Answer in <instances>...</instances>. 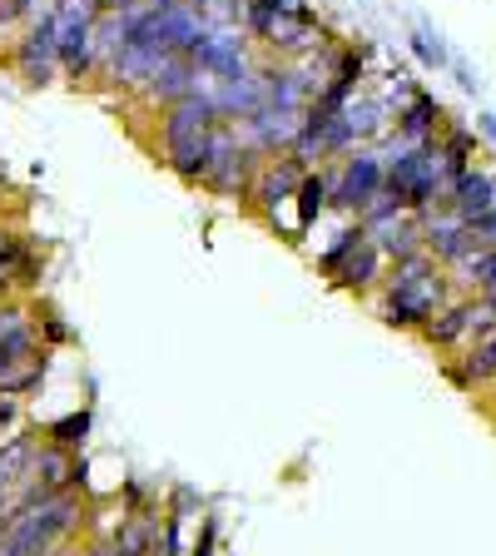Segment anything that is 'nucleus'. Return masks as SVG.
Masks as SVG:
<instances>
[{"instance_id": "obj_20", "label": "nucleus", "mask_w": 496, "mask_h": 556, "mask_svg": "<svg viewBox=\"0 0 496 556\" xmlns=\"http://www.w3.org/2000/svg\"><path fill=\"white\" fill-rule=\"evenodd\" d=\"M422 243H428V254L437 258L442 268H452L457 258L467 254V249H476V239H472V229H467L452 208H432L428 219H422Z\"/></svg>"}, {"instance_id": "obj_41", "label": "nucleus", "mask_w": 496, "mask_h": 556, "mask_svg": "<svg viewBox=\"0 0 496 556\" xmlns=\"http://www.w3.org/2000/svg\"><path fill=\"white\" fill-rule=\"evenodd\" d=\"M264 5H268V11H278V15L293 11V0H264Z\"/></svg>"}, {"instance_id": "obj_22", "label": "nucleus", "mask_w": 496, "mask_h": 556, "mask_svg": "<svg viewBox=\"0 0 496 556\" xmlns=\"http://www.w3.org/2000/svg\"><path fill=\"white\" fill-rule=\"evenodd\" d=\"M482 139H476V129L472 125H462V119H447L442 125V135H437V160H442V179H457V174H467L476 160H482Z\"/></svg>"}, {"instance_id": "obj_12", "label": "nucleus", "mask_w": 496, "mask_h": 556, "mask_svg": "<svg viewBox=\"0 0 496 556\" xmlns=\"http://www.w3.org/2000/svg\"><path fill=\"white\" fill-rule=\"evenodd\" d=\"M30 486L35 497H60V492H85V452H60L40 438L35 447V467H30Z\"/></svg>"}, {"instance_id": "obj_29", "label": "nucleus", "mask_w": 496, "mask_h": 556, "mask_svg": "<svg viewBox=\"0 0 496 556\" xmlns=\"http://www.w3.org/2000/svg\"><path fill=\"white\" fill-rule=\"evenodd\" d=\"M115 507L125 511V517H150V511H164V497L144 482V477H125L115 492Z\"/></svg>"}, {"instance_id": "obj_44", "label": "nucleus", "mask_w": 496, "mask_h": 556, "mask_svg": "<svg viewBox=\"0 0 496 556\" xmlns=\"http://www.w3.org/2000/svg\"><path fill=\"white\" fill-rule=\"evenodd\" d=\"M15 229V224H5V214H0V239H5V233H11Z\"/></svg>"}, {"instance_id": "obj_16", "label": "nucleus", "mask_w": 496, "mask_h": 556, "mask_svg": "<svg viewBox=\"0 0 496 556\" xmlns=\"http://www.w3.org/2000/svg\"><path fill=\"white\" fill-rule=\"evenodd\" d=\"M298 125L303 115H278V110H254L249 119H239V139L249 150H258L264 160H278V154L293 150V139H298Z\"/></svg>"}, {"instance_id": "obj_5", "label": "nucleus", "mask_w": 496, "mask_h": 556, "mask_svg": "<svg viewBox=\"0 0 496 556\" xmlns=\"http://www.w3.org/2000/svg\"><path fill=\"white\" fill-rule=\"evenodd\" d=\"M382 194V150L378 144H358L343 160H333V214L358 219L363 208Z\"/></svg>"}, {"instance_id": "obj_39", "label": "nucleus", "mask_w": 496, "mask_h": 556, "mask_svg": "<svg viewBox=\"0 0 496 556\" xmlns=\"http://www.w3.org/2000/svg\"><path fill=\"white\" fill-rule=\"evenodd\" d=\"M476 139H482V144H492L496 150V110H476Z\"/></svg>"}, {"instance_id": "obj_43", "label": "nucleus", "mask_w": 496, "mask_h": 556, "mask_svg": "<svg viewBox=\"0 0 496 556\" xmlns=\"http://www.w3.org/2000/svg\"><path fill=\"white\" fill-rule=\"evenodd\" d=\"M144 5H154V11H169V5H185V0H144Z\"/></svg>"}, {"instance_id": "obj_28", "label": "nucleus", "mask_w": 496, "mask_h": 556, "mask_svg": "<svg viewBox=\"0 0 496 556\" xmlns=\"http://www.w3.org/2000/svg\"><path fill=\"white\" fill-rule=\"evenodd\" d=\"M30 313H35V338H40V348L60 353V348L75 343V333H69V324H65V313L50 308L46 299H30Z\"/></svg>"}, {"instance_id": "obj_30", "label": "nucleus", "mask_w": 496, "mask_h": 556, "mask_svg": "<svg viewBox=\"0 0 496 556\" xmlns=\"http://www.w3.org/2000/svg\"><path fill=\"white\" fill-rule=\"evenodd\" d=\"M50 358H55V353H40V358L35 363H25V368H15L11 378H0V397H30L35 388H46V372H50Z\"/></svg>"}, {"instance_id": "obj_24", "label": "nucleus", "mask_w": 496, "mask_h": 556, "mask_svg": "<svg viewBox=\"0 0 496 556\" xmlns=\"http://www.w3.org/2000/svg\"><path fill=\"white\" fill-rule=\"evenodd\" d=\"M368 239L378 243V254L387 258V264H397V258H412V254H428V243H422V219H412V214H403L397 224L368 233Z\"/></svg>"}, {"instance_id": "obj_26", "label": "nucleus", "mask_w": 496, "mask_h": 556, "mask_svg": "<svg viewBox=\"0 0 496 556\" xmlns=\"http://www.w3.org/2000/svg\"><path fill=\"white\" fill-rule=\"evenodd\" d=\"M407 50H412V60H417L422 70H432V75H447L452 50H447V40H442V35L432 30L428 21H417L412 30H407Z\"/></svg>"}, {"instance_id": "obj_37", "label": "nucleus", "mask_w": 496, "mask_h": 556, "mask_svg": "<svg viewBox=\"0 0 496 556\" xmlns=\"http://www.w3.org/2000/svg\"><path fill=\"white\" fill-rule=\"evenodd\" d=\"M447 75H452V80H457V90H462V94H476V90H482V75H476V70H472V65H467V60H462V55H452Z\"/></svg>"}, {"instance_id": "obj_8", "label": "nucleus", "mask_w": 496, "mask_h": 556, "mask_svg": "<svg viewBox=\"0 0 496 556\" xmlns=\"http://www.w3.org/2000/svg\"><path fill=\"white\" fill-rule=\"evenodd\" d=\"M303 164L293 160V154H278V160H264L258 164V174H254V189H249V199L243 204L254 208L258 219L274 229L278 224V214L293 204V189H298V179H303Z\"/></svg>"}, {"instance_id": "obj_1", "label": "nucleus", "mask_w": 496, "mask_h": 556, "mask_svg": "<svg viewBox=\"0 0 496 556\" xmlns=\"http://www.w3.org/2000/svg\"><path fill=\"white\" fill-rule=\"evenodd\" d=\"M447 299H452L447 268H442L432 254H412V258L387 264L382 289L372 293L368 308L378 313L387 328H397V333H422Z\"/></svg>"}, {"instance_id": "obj_4", "label": "nucleus", "mask_w": 496, "mask_h": 556, "mask_svg": "<svg viewBox=\"0 0 496 556\" xmlns=\"http://www.w3.org/2000/svg\"><path fill=\"white\" fill-rule=\"evenodd\" d=\"M258 164H264V154L249 150L233 125H219L208 135V169H204V179H199V189L214 199H229V204H243L249 189H254Z\"/></svg>"}, {"instance_id": "obj_10", "label": "nucleus", "mask_w": 496, "mask_h": 556, "mask_svg": "<svg viewBox=\"0 0 496 556\" xmlns=\"http://www.w3.org/2000/svg\"><path fill=\"white\" fill-rule=\"evenodd\" d=\"M219 125H224V115L204 85V90L185 94L179 104L160 110V119H154V144H169V139H185V135H208V129H219Z\"/></svg>"}, {"instance_id": "obj_34", "label": "nucleus", "mask_w": 496, "mask_h": 556, "mask_svg": "<svg viewBox=\"0 0 496 556\" xmlns=\"http://www.w3.org/2000/svg\"><path fill=\"white\" fill-rule=\"evenodd\" d=\"M417 90H422V85H417L412 80V75H407V70L403 65H397V70H387V75H382V100H387V104H393V110H397V104H403V100H412V94Z\"/></svg>"}, {"instance_id": "obj_25", "label": "nucleus", "mask_w": 496, "mask_h": 556, "mask_svg": "<svg viewBox=\"0 0 496 556\" xmlns=\"http://www.w3.org/2000/svg\"><path fill=\"white\" fill-rule=\"evenodd\" d=\"M363 239H368V229H363L358 219H343V229H338L333 239H328L323 249L313 254V268H318V278H333L338 268L347 264V254H353V249H358Z\"/></svg>"}, {"instance_id": "obj_32", "label": "nucleus", "mask_w": 496, "mask_h": 556, "mask_svg": "<svg viewBox=\"0 0 496 556\" xmlns=\"http://www.w3.org/2000/svg\"><path fill=\"white\" fill-rule=\"evenodd\" d=\"M274 25H278V11H268L264 0H243V35L254 40L258 55H264L268 40H274Z\"/></svg>"}, {"instance_id": "obj_33", "label": "nucleus", "mask_w": 496, "mask_h": 556, "mask_svg": "<svg viewBox=\"0 0 496 556\" xmlns=\"http://www.w3.org/2000/svg\"><path fill=\"white\" fill-rule=\"evenodd\" d=\"M403 214H407V208H403V199H397L393 189H382V194L372 199V204L358 214V224H363V229H368V233H378V229H387V224H397V219H403Z\"/></svg>"}, {"instance_id": "obj_35", "label": "nucleus", "mask_w": 496, "mask_h": 556, "mask_svg": "<svg viewBox=\"0 0 496 556\" xmlns=\"http://www.w3.org/2000/svg\"><path fill=\"white\" fill-rule=\"evenodd\" d=\"M40 15V0H0V30H21Z\"/></svg>"}, {"instance_id": "obj_7", "label": "nucleus", "mask_w": 496, "mask_h": 556, "mask_svg": "<svg viewBox=\"0 0 496 556\" xmlns=\"http://www.w3.org/2000/svg\"><path fill=\"white\" fill-rule=\"evenodd\" d=\"M258 80H264V110H278V115H303L318 100V85L308 80L298 60L258 55Z\"/></svg>"}, {"instance_id": "obj_6", "label": "nucleus", "mask_w": 496, "mask_h": 556, "mask_svg": "<svg viewBox=\"0 0 496 556\" xmlns=\"http://www.w3.org/2000/svg\"><path fill=\"white\" fill-rule=\"evenodd\" d=\"M189 60H194V70L204 80H229V75H243V70L258 65V50L243 30H214L208 25L194 46H189Z\"/></svg>"}, {"instance_id": "obj_19", "label": "nucleus", "mask_w": 496, "mask_h": 556, "mask_svg": "<svg viewBox=\"0 0 496 556\" xmlns=\"http://www.w3.org/2000/svg\"><path fill=\"white\" fill-rule=\"evenodd\" d=\"M55 11H40L30 25H21L15 30V40H11V50H5V65L11 70H21V65H55ZM60 70V65H55Z\"/></svg>"}, {"instance_id": "obj_23", "label": "nucleus", "mask_w": 496, "mask_h": 556, "mask_svg": "<svg viewBox=\"0 0 496 556\" xmlns=\"http://www.w3.org/2000/svg\"><path fill=\"white\" fill-rule=\"evenodd\" d=\"M40 438H46L50 447L75 452V457H80V452L90 447V438H94V403H80V407H69V413L50 417L46 428H40Z\"/></svg>"}, {"instance_id": "obj_11", "label": "nucleus", "mask_w": 496, "mask_h": 556, "mask_svg": "<svg viewBox=\"0 0 496 556\" xmlns=\"http://www.w3.org/2000/svg\"><path fill=\"white\" fill-rule=\"evenodd\" d=\"M447 104L437 100L432 90H417L412 100H403L393 110V129H387V139H397V144H432V139L442 135V125H447Z\"/></svg>"}, {"instance_id": "obj_46", "label": "nucleus", "mask_w": 496, "mask_h": 556, "mask_svg": "<svg viewBox=\"0 0 496 556\" xmlns=\"http://www.w3.org/2000/svg\"><path fill=\"white\" fill-rule=\"evenodd\" d=\"M219 556H229V552H219Z\"/></svg>"}, {"instance_id": "obj_21", "label": "nucleus", "mask_w": 496, "mask_h": 556, "mask_svg": "<svg viewBox=\"0 0 496 556\" xmlns=\"http://www.w3.org/2000/svg\"><path fill=\"white\" fill-rule=\"evenodd\" d=\"M208 94L219 104L224 125H239L254 110H264V80H258V65L243 70V75H229V80H208Z\"/></svg>"}, {"instance_id": "obj_15", "label": "nucleus", "mask_w": 496, "mask_h": 556, "mask_svg": "<svg viewBox=\"0 0 496 556\" xmlns=\"http://www.w3.org/2000/svg\"><path fill=\"white\" fill-rule=\"evenodd\" d=\"M204 75L194 70V60L189 55H164L160 65H154V75L144 80V90H139V100L154 104V110H169V104H179L185 94L204 90Z\"/></svg>"}, {"instance_id": "obj_9", "label": "nucleus", "mask_w": 496, "mask_h": 556, "mask_svg": "<svg viewBox=\"0 0 496 556\" xmlns=\"http://www.w3.org/2000/svg\"><path fill=\"white\" fill-rule=\"evenodd\" d=\"M328 35H333V30L323 25V15L313 11V5H303V0H293V11L278 15L274 40H268L264 55H274V60H303V55H313V50L323 46Z\"/></svg>"}, {"instance_id": "obj_27", "label": "nucleus", "mask_w": 496, "mask_h": 556, "mask_svg": "<svg viewBox=\"0 0 496 556\" xmlns=\"http://www.w3.org/2000/svg\"><path fill=\"white\" fill-rule=\"evenodd\" d=\"M452 358H457L467 372H472L476 397H482V393H486V382H496V328H492V333L476 338L472 348H462V353H452Z\"/></svg>"}, {"instance_id": "obj_17", "label": "nucleus", "mask_w": 496, "mask_h": 556, "mask_svg": "<svg viewBox=\"0 0 496 556\" xmlns=\"http://www.w3.org/2000/svg\"><path fill=\"white\" fill-rule=\"evenodd\" d=\"M492 204H496V164H486V160H476L467 174H457L447 185V199H442V208H452L462 224H472Z\"/></svg>"}, {"instance_id": "obj_36", "label": "nucleus", "mask_w": 496, "mask_h": 556, "mask_svg": "<svg viewBox=\"0 0 496 556\" xmlns=\"http://www.w3.org/2000/svg\"><path fill=\"white\" fill-rule=\"evenodd\" d=\"M11 75L21 80V90H50V85L60 80L55 65H21V70H11Z\"/></svg>"}, {"instance_id": "obj_38", "label": "nucleus", "mask_w": 496, "mask_h": 556, "mask_svg": "<svg viewBox=\"0 0 496 556\" xmlns=\"http://www.w3.org/2000/svg\"><path fill=\"white\" fill-rule=\"evenodd\" d=\"M442 378H447L452 388H457V393L476 397V382H472V372H467V368H462V363H457V358H442Z\"/></svg>"}, {"instance_id": "obj_40", "label": "nucleus", "mask_w": 496, "mask_h": 556, "mask_svg": "<svg viewBox=\"0 0 496 556\" xmlns=\"http://www.w3.org/2000/svg\"><path fill=\"white\" fill-rule=\"evenodd\" d=\"M90 5H94L100 15H119V11H139L144 0H90Z\"/></svg>"}, {"instance_id": "obj_3", "label": "nucleus", "mask_w": 496, "mask_h": 556, "mask_svg": "<svg viewBox=\"0 0 496 556\" xmlns=\"http://www.w3.org/2000/svg\"><path fill=\"white\" fill-rule=\"evenodd\" d=\"M55 11V65H60V80L69 85H90L100 80V65H94V11L90 0H50Z\"/></svg>"}, {"instance_id": "obj_2", "label": "nucleus", "mask_w": 496, "mask_h": 556, "mask_svg": "<svg viewBox=\"0 0 496 556\" xmlns=\"http://www.w3.org/2000/svg\"><path fill=\"white\" fill-rule=\"evenodd\" d=\"M378 150H382V189H393L412 219H428L432 208H442L447 179H442L437 139H432V144H397V139H382Z\"/></svg>"}, {"instance_id": "obj_45", "label": "nucleus", "mask_w": 496, "mask_h": 556, "mask_svg": "<svg viewBox=\"0 0 496 556\" xmlns=\"http://www.w3.org/2000/svg\"><path fill=\"white\" fill-rule=\"evenodd\" d=\"M5 299H11V293H5V289H0V303H5Z\"/></svg>"}, {"instance_id": "obj_42", "label": "nucleus", "mask_w": 496, "mask_h": 556, "mask_svg": "<svg viewBox=\"0 0 496 556\" xmlns=\"http://www.w3.org/2000/svg\"><path fill=\"white\" fill-rule=\"evenodd\" d=\"M185 5H189V11H204V15L214 11V0H185Z\"/></svg>"}, {"instance_id": "obj_14", "label": "nucleus", "mask_w": 496, "mask_h": 556, "mask_svg": "<svg viewBox=\"0 0 496 556\" xmlns=\"http://www.w3.org/2000/svg\"><path fill=\"white\" fill-rule=\"evenodd\" d=\"M472 313H476V299L452 293V299L437 308V318H432V324L422 328L417 338H422V343H428L437 358H452V353L472 348Z\"/></svg>"}, {"instance_id": "obj_31", "label": "nucleus", "mask_w": 496, "mask_h": 556, "mask_svg": "<svg viewBox=\"0 0 496 556\" xmlns=\"http://www.w3.org/2000/svg\"><path fill=\"white\" fill-rule=\"evenodd\" d=\"M219 552H224V517L214 507H204L194 521V536H189L185 556H219Z\"/></svg>"}, {"instance_id": "obj_13", "label": "nucleus", "mask_w": 496, "mask_h": 556, "mask_svg": "<svg viewBox=\"0 0 496 556\" xmlns=\"http://www.w3.org/2000/svg\"><path fill=\"white\" fill-rule=\"evenodd\" d=\"M289 208H293V239L289 243H303V233H313L328 214H333V164H318V169L303 174Z\"/></svg>"}, {"instance_id": "obj_18", "label": "nucleus", "mask_w": 496, "mask_h": 556, "mask_svg": "<svg viewBox=\"0 0 496 556\" xmlns=\"http://www.w3.org/2000/svg\"><path fill=\"white\" fill-rule=\"evenodd\" d=\"M382 274H387V258L378 254V243L363 239L353 254H347V264L338 268L328 283H333L338 293H347V299H358V303H372V293L382 289Z\"/></svg>"}]
</instances>
